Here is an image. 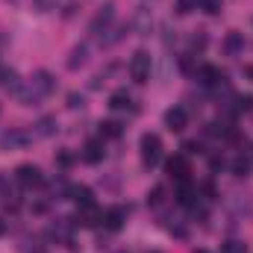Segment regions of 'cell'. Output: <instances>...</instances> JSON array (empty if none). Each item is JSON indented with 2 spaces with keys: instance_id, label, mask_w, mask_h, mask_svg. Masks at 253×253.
Returning a JSON list of instances; mask_svg holds the SVG:
<instances>
[{
  "instance_id": "7a4b0ae2",
  "label": "cell",
  "mask_w": 253,
  "mask_h": 253,
  "mask_svg": "<svg viewBox=\"0 0 253 253\" xmlns=\"http://www.w3.org/2000/svg\"><path fill=\"white\" fill-rule=\"evenodd\" d=\"M141 162L147 168H156L162 162V138L156 132H144L141 135Z\"/></svg>"
},
{
  "instance_id": "4dcf8cb0",
  "label": "cell",
  "mask_w": 253,
  "mask_h": 253,
  "mask_svg": "<svg viewBox=\"0 0 253 253\" xmlns=\"http://www.w3.org/2000/svg\"><path fill=\"white\" fill-rule=\"evenodd\" d=\"M191 47L203 50V47H206V36H194V39H191Z\"/></svg>"
},
{
  "instance_id": "f1b7e54d",
  "label": "cell",
  "mask_w": 253,
  "mask_h": 253,
  "mask_svg": "<svg viewBox=\"0 0 253 253\" xmlns=\"http://www.w3.org/2000/svg\"><path fill=\"white\" fill-rule=\"evenodd\" d=\"M194 9V0H177V15H189Z\"/></svg>"
},
{
  "instance_id": "44dd1931",
  "label": "cell",
  "mask_w": 253,
  "mask_h": 253,
  "mask_svg": "<svg viewBox=\"0 0 253 253\" xmlns=\"http://www.w3.org/2000/svg\"><path fill=\"white\" fill-rule=\"evenodd\" d=\"M197 9H203L206 15H218L221 12V0H194Z\"/></svg>"
},
{
  "instance_id": "d6986e66",
  "label": "cell",
  "mask_w": 253,
  "mask_h": 253,
  "mask_svg": "<svg viewBox=\"0 0 253 253\" xmlns=\"http://www.w3.org/2000/svg\"><path fill=\"white\" fill-rule=\"evenodd\" d=\"M0 85H3V88H9V91L15 94V91L21 88V80H18V74H15L12 68H0Z\"/></svg>"
},
{
  "instance_id": "ffe728a7",
  "label": "cell",
  "mask_w": 253,
  "mask_h": 253,
  "mask_svg": "<svg viewBox=\"0 0 253 253\" xmlns=\"http://www.w3.org/2000/svg\"><path fill=\"white\" fill-rule=\"evenodd\" d=\"M124 126L118 121H100V138H121Z\"/></svg>"
},
{
  "instance_id": "d6a6232c",
  "label": "cell",
  "mask_w": 253,
  "mask_h": 253,
  "mask_svg": "<svg viewBox=\"0 0 253 253\" xmlns=\"http://www.w3.org/2000/svg\"><path fill=\"white\" fill-rule=\"evenodd\" d=\"M3 233H6V221L0 218V236H3Z\"/></svg>"
},
{
  "instance_id": "5b68a950",
  "label": "cell",
  "mask_w": 253,
  "mask_h": 253,
  "mask_svg": "<svg viewBox=\"0 0 253 253\" xmlns=\"http://www.w3.org/2000/svg\"><path fill=\"white\" fill-rule=\"evenodd\" d=\"M129 77L135 83H147L150 80V53L147 50H135L129 59Z\"/></svg>"
},
{
  "instance_id": "603a6c76",
  "label": "cell",
  "mask_w": 253,
  "mask_h": 253,
  "mask_svg": "<svg viewBox=\"0 0 253 253\" xmlns=\"http://www.w3.org/2000/svg\"><path fill=\"white\" fill-rule=\"evenodd\" d=\"M233 174H236V177H248V174H251V162H248L245 156H239V159L233 162Z\"/></svg>"
},
{
  "instance_id": "f546056e",
  "label": "cell",
  "mask_w": 253,
  "mask_h": 253,
  "mask_svg": "<svg viewBox=\"0 0 253 253\" xmlns=\"http://www.w3.org/2000/svg\"><path fill=\"white\" fill-rule=\"evenodd\" d=\"M68 106L71 109H83V97L80 94H68Z\"/></svg>"
},
{
  "instance_id": "8992f818",
  "label": "cell",
  "mask_w": 253,
  "mask_h": 253,
  "mask_svg": "<svg viewBox=\"0 0 253 253\" xmlns=\"http://www.w3.org/2000/svg\"><path fill=\"white\" fill-rule=\"evenodd\" d=\"M15 180H18L21 189H39L44 183V177H42V171L36 165H18L15 168Z\"/></svg>"
},
{
  "instance_id": "4fadbf2b",
  "label": "cell",
  "mask_w": 253,
  "mask_h": 253,
  "mask_svg": "<svg viewBox=\"0 0 253 253\" xmlns=\"http://www.w3.org/2000/svg\"><path fill=\"white\" fill-rule=\"evenodd\" d=\"M103 156H106V150H103V138H91V141H85V147H83V159H85V162L97 165Z\"/></svg>"
},
{
  "instance_id": "cb8c5ba5",
  "label": "cell",
  "mask_w": 253,
  "mask_h": 253,
  "mask_svg": "<svg viewBox=\"0 0 253 253\" xmlns=\"http://www.w3.org/2000/svg\"><path fill=\"white\" fill-rule=\"evenodd\" d=\"M236 112H251L253 109V94H242V97H236V106H233Z\"/></svg>"
},
{
  "instance_id": "484cf974",
  "label": "cell",
  "mask_w": 253,
  "mask_h": 253,
  "mask_svg": "<svg viewBox=\"0 0 253 253\" xmlns=\"http://www.w3.org/2000/svg\"><path fill=\"white\" fill-rule=\"evenodd\" d=\"M56 165H59V168H71V165H74V156H71L68 150H59V153H56Z\"/></svg>"
},
{
  "instance_id": "277c9868",
  "label": "cell",
  "mask_w": 253,
  "mask_h": 253,
  "mask_svg": "<svg viewBox=\"0 0 253 253\" xmlns=\"http://www.w3.org/2000/svg\"><path fill=\"white\" fill-rule=\"evenodd\" d=\"M112 21H115V6H112V3H106V6L94 15V21L88 24V33H91L94 39H103V33H109Z\"/></svg>"
},
{
  "instance_id": "ac0fdd59",
  "label": "cell",
  "mask_w": 253,
  "mask_h": 253,
  "mask_svg": "<svg viewBox=\"0 0 253 253\" xmlns=\"http://www.w3.org/2000/svg\"><path fill=\"white\" fill-rule=\"evenodd\" d=\"M194 197H197L194 186H191L189 180H183V183L177 186V203H183V206H194Z\"/></svg>"
},
{
  "instance_id": "4316f807",
  "label": "cell",
  "mask_w": 253,
  "mask_h": 253,
  "mask_svg": "<svg viewBox=\"0 0 253 253\" xmlns=\"http://www.w3.org/2000/svg\"><path fill=\"white\" fill-rule=\"evenodd\" d=\"M221 253H248V248H245L242 242H227V245L221 248Z\"/></svg>"
},
{
  "instance_id": "e0dca14e",
  "label": "cell",
  "mask_w": 253,
  "mask_h": 253,
  "mask_svg": "<svg viewBox=\"0 0 253 253\" xmlns=\"http://www.w3.org/2000/svg\"><path fill=\"white\" fill-rule=\"evenodd\" d=\"M85 62H88V47H85V44H77V47L71 50V56H68V68L77 71V68H83Z\"/></svg>"
},
{
  "instance_id": "52a82bcc",
  "label": "cell",
  "mask_w": 253,
  "mask_h": 253,
  "mask_svg": "<svg viewBox=\"0 0 253 253\" xmlns=\"http://www.w3.org/2000/svg\"><path fill=\"white\" fill-rule=\"evenodd\" d=\"M47 239L56 242V245H65V248H74V227L68 224V218H59V221L47 230Z\"/></svg>"
},
{
  "instance_id": "e575fe53",
  "label": "cell",
  "mask_w": 253,
  "mask_h": 253,
  "mask_svg": "<svg viewBox=\"0 0 253 253\" xmlns=\"http://www.w3.org/2000/svg\"><path fill=\"white\" fill-rule=\"evenodd\" d=\"M194 253H209V251H194Z\"/></svg>"
},
{
  "instance_id": "2e32d148",
  "label": "cell",
  "mask_w": 253,
  "mask_h": 253,
  "mask_svg": "<svg viewBox=\"0 0 253 253\" xmlns=\"http://www.w3.org/2000/svg\"><path fill=\"white\" fill-rule=\"evenodd\" d=\"M68 200H74L77 206H91V203H94L88 186H71V197H68Z\"/></svg>"
},
{
  "instance_id": "836d02e7",
  "label": "cell",
  "mask_w": 253,
  "mask_h": 253,
  "mask_svg": "<svg viewBox=\"0 0 253 253\" xmlns=\"http://www.w3.org/2000/svg\"><path fill=\"white\" fill-rule=\"evenodd\" d=\"M3 189H6V183H3V177H0V194H3Z\"/></svg>"
},
{
  "instance_id": "ba28073f",
  "label": "cell",
  "mask_w": 253,
  "mask_h": 253,
  "mask_svg": "<svg viewBox=\"0 0 253 253\" xmlns=\"http://www.w3.org/2000/svg\"><path fill=\"white\" fill-rule=\"evenodd\" d=\"M165 171H168V177H171V180L183 183V180H189V174H191L189 159H186V156H171V159H168V165H165Z\"/></svg>"
},
{
  "instance_id": "8d00e7d4",
  "label": "cell",
  "mask_w": 253,
  "mask_h": 253,
  "mask_svg": "<svg viewBox=\"0 0 253 253\" xmlns=\"http://www.w3.org/2000/svg\"><path fill=\"white\" fill-rule=\"evenodd\" d=\"M36 253H42V251H36Z\"/></svg>"
},
{
  "instance_id": "7402d4cb",
  "label": "cell",
  "mask_w": 253,
  "mask_h": 253,
  "mask_svg": "<svg viewBox=\"0 0 253 253\" xmlns=\"http://www.w3.org/2000/svg\"><path fill=\"white\" fill-rule=\"evenodd\" d=\"M36 126H39L36 135H53V132H56V118H42Z\"/></svg>"
},
{
  "instance_id": "d590c367",
  "label": "cell",
  "mask_w": 253,
  "mask_h": 253,
  "mask_svg": "<svg viewBox=\"0 0 253 253\" xmlns=\"http://www.w3.org/2000/svg\"><path fill=\"white\" fill-rule=\"evenodd\" d=\"M153 253H159V251H153Z\"/></svg>"
},
{
  "instance_id": "1f68e13d",
  "label": "cell",
  "mask_w": 253,
  "mask_h": 253,
  "mask_svg": "<svg viewBox=\"0 0 253 253\" xmlns=\"http://www.w3.org/2000/svg\"><path fill=\"white\" fill-rule=\"evenodd\" d=\"M183 150H186V153H200V144H197V141H186Z\"/></svg>"
},
{
  "instance_id": "d4e9b609",
  "label": "cell",
  "mask_w": 253,
  "mask_h": 253,
  "mask_svg": "<svg viewBox=\"0 0 253 253\" xmlns=\"http://www.w3.org/2000/svg\"><path fill=\"white\" fill-rule=\"evenodd\" d=\"M162 200H165V189H162V186H156V189L147 194V203H150V206H159Z\"/></svg>"
},
{
  "instance_id": "9a60e30c",
  "label": "cell",
  "mask_w": 253,
  "mask_h": 253,
  "mask_svg": "<svg viewBox=\"0 0 253 253\" xmlns=\"http://www.w3.org/2000/svg\"><path fill=\"white\" fill-rule=\"evenodd\" d=\"M109 106H112L115 112L135 109V106H132V97H129V91H126V88H118V91H112V97H109Z\"/></svg>"
},
{
  "instance_id": "7c38bea8",
  "label": "cell",
  "mask_w": 253,
  "mask_h": 253,
  "mask_svg": "<svg viewBox=\"0 0 253 253\" xmlns=\"http://www.w3.org/2000/svg\"><path fill=\"white\" fill-rule=\"evenodd\" d=\"M103 221V215H100V209L91 203V206H80V212H77V224L80 227H97Z\"/></svg>"
},
{
  "instance_id": "30bf717a",
  "label": "cell",
  "mask_w": 253,
  "mask_h": 253,
  "mask_svg": "<svg viewBox=\"0 0 253 253\" xmlns=\"http://www.w3.org/2000/svg\"><path fill=\"white\" fill-rule=\"evenodd\" d=\"M126 221V209L124 206H112V209H106L103 212V227L109 230V233H115V230H121Z\"/></svg>"
},
{
  "instance_id": "83f0119b",
  "label": "cell",
  "mask_w": 253,
  "mask_h": 253,
  "mask_svg": "<svg viewBox=\"0 0 253 253\" xmlns=\"http://www.w3.org/2000/svg\"><path fill=\"white\" fill-rule=\"evenodd\" d=\"M33 3H36V6H39L42 12H50V9H56V6H59L62 0H33Z\"/></svg>"
},
{
  "instance_id": "9c48e42d",
  "label": "cell",
  "mask_w": 253,
  "mask_h": 253,
  "mask_svg": "<svg viewBox=\"0 0 253 253\" xmlns=\"http://www.w3.org/2000/svg\"><path fill=\"white\" fill-rule=\"evenodd\" d=\"M186 124H189V112H186L183 106H171V109L165 112V126H168V129L180 132V129H186Z\"/></svg>"
},
{
  "instance_id": "6da1fadb",
  "label": "cell",
  "mask_w": 253,
  "mask_h": 253,
  "mask_svg": "<svg viewBox=\"0 0 253 253\" xmlns=\"http://www.w3.org/2000/svg\"><path fill=\"white\" fill-rule=\"evenodd\" d=\"M56 88V80L50 71H36L27 83H21V88L15 91V97L24 103V106H36L39 100H44L47 94H53Z\"/></svg>"
},
{
  "instance_id": "3957f363",
  "label": "cell",
  "mask_w": 253,
  "mask_h": 253,
  "mask_svg": "<svg viewBox=\"0 0 253 253\" xmlns=\"http://www.w3.org/2000/svg\"><path fill=\"white\" fill-rule=\"evenodd\" d=\"M33 141V132H27V129H21V126H12V129H6L3 135H0V150H24L27 144Z\"/></svg>"
},
{
  "instance_id": "8fae6325",
  "label": "cell",
  "mask_w": 253,
  "mask_h": 253,
  "mask_svg": "<svg viewBox=\"0 0 253 253\" xmlns=\"http://www.w3.org/2000/svg\"><path fill=\"white\" fill-rule=\"evenodd\" d=\"M197 80H200V85H224V71L215 65H200Z\"/></svg>"
},
{
  "instance_id": "5bb4252c",
  "label": "cell",
  "mask_w": 253,
  "mask_h": 253,
  "mask_svg": "<svg viewBox=\"0 0 253 253\" xmlns=\"http://www.w3.org/2000/svg\"><path fill=\"white\" fill-rule=\"evenodd\" d=\"M242 50H245V36H242V33H227V39H224V53H227V56H242Z\"/></svg>"
}]
</instances>
